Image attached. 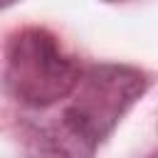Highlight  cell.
<instances>
[{
    "instance_id": "7a4b0ae2",
    "label": "cell",
    "mask_w": 158,
    "mask_h": 158,
    "mask_svg": "<svg viewBox=\"0 0 158 158\" xmlns=\"http://www.w3.org/2000/svg\"><path fill=\"white\" fill-rule=\"evenodd\" d=\"M81 77V67L69 57L59 40L42 27L15 32L5 52V86L27 109L47 111L64 101Z\"/></svg>"
},
{
    "instance_id": "6da1fadb",
    "label": "cell",
    "mask_w": 158,
    "mask_h": 158,
    "mask_svg": "<svg viewBox=\"0 0 158 158\" xmlns=\"http://www.w3.org/2000/svg\"><path fill=\"white\" fill-rule=\"evenodd\" d=\"M148 77L128 64H94L81 72L59 111L25 126L32 158H94L96 148L143 96Z\"/></svg>"
},
{
    "instance_id": "3957f363",
    "label": "cell",
    "mask_w": 158,
    "mask_h": 158,
    "mask_svg": "<svg viewBox=\"0 0 158 158\" xmlns=\"http://www.w3.org/2000/svg\"><path fill=\"white\" fill-rule=\"evenodd\" d=\"M148 158H153V156H148Z\"/></svg>"
}]
</instances>
